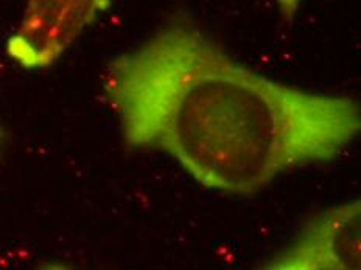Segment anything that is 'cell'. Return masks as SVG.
<instances>
[{
    "instance_id": "2",
    "label": "cell",
    "mask_w": 361,
    "mask_h": 270,
    "mask_svg": "<svg viewBox=\"0 0 361 270\" xmlns=\"http://www.w3.org/2000/svg\"><path fill=\"white\" fill-rule=\"evenodd\" d=\"M109 5L111 0H27L6 55L24 70L47 69Z\"/></svg>"
},
{
    "instance_id": "1",
    "label": "cell",
    "mask_w": 361,
    "mask_h": 270,
    "mask_svg": "<svg viewBox=\"0 0 361 270\" xmlns=\"http://www.w3.org/2000/svg\"><path fill=\"white\" fill-rule=\"evenodd\" d=\"M103 94L128 146L169 155L201 186L229 196L335 160L361 129L349 96L268 78L185 19L112 59Z\"/></svg>"
},
{
    "instance_id": "4",
    "label": "cell",
    "mask_w": 361,
    "mask_h": 270,
    "mask_svg": "<svg viewBox=\"0 0 361 270\" xmlns=\"http://www.w3.org/2000/svg\"><path fill=\"white\" fill-rule=\"evenodd\" d=\"M276 2H277V6H279L283 19L293 20V18L296 16L298 8L302 0H276Z\"/></svg>"
},
{
    "instance_id": "3",
    "label": "cell",
    "mask_w": 361,
    "mask_h": 270,
    "mask_svg": "<svg viewBox=\"0 0 361 270\" xmlns=\"http://www.w3.org/2000/svg\"><path fill=\"white\" fill-rule=\"evenodd\" d=\"M259 270H361V202L330 207Z\"/></svg>"
},
{
    "instance_id": "5",
    "label": "cell",
    "mask_w": 361,
    "mask_h": 270,
    "mask_svg": "<svg viewBox=\"0 0 361 270\" xmlns=\"http://www.w3.org/2000/svg\"><path fill=\"white\" fill-rule=\"evenodd\" d=\"M37 270H75L66 264H59V262H50V264H44Z\"/></svg>"
}]
</instances>
